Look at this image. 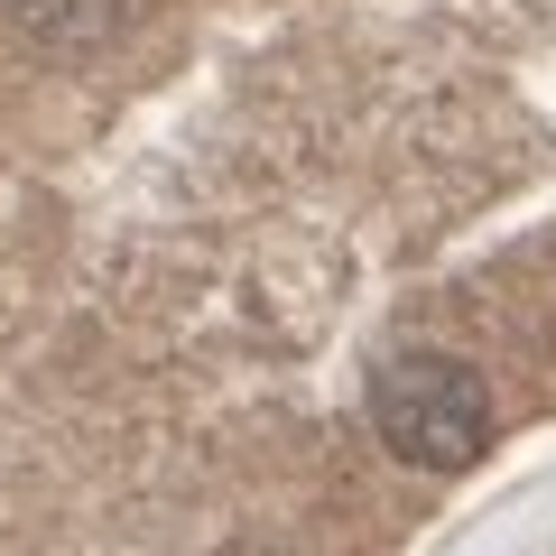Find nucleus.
Wrapping results in <instances>:
<instances>
[{
    "instance_id": "obj_1",
    "label": "nucleus",
    "mask_w": 556,
    "mask_h": 556,
    "mask_svg": "<svg viewBox=\"0 0 556 556\" xmlns=\"http://www.w3.org/2000/svg\"><path fill=\"white\" fill-rule=\"evenodd\" d=\"M371 427L417 473H473L492 445V390L455 353H390L371 371Z\"/></svg>"
}]
</instances>
